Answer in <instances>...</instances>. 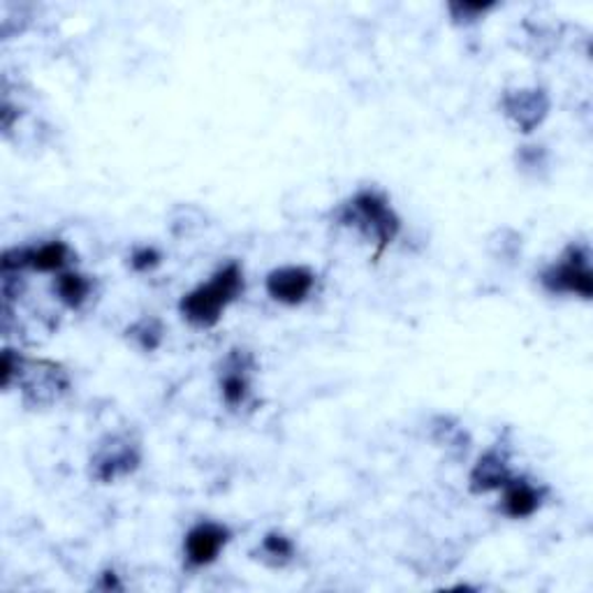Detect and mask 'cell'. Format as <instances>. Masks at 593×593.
<instances>
[{
	"label": "cell",
	"instance_id": "cell-1",
	"mask_svg": "<svg viewBox=\"0 0 593 593\" xmlns=\"http://www.w3.org/2000/svg\"><path fill=\"white\" fill-rule=\"evenodd\" d=\"M334 220L374 241L376 258L401 235V218L390 204V197L378 188H359L334 212Z\"/></svg>",
	"mask_w": 593,
	"mask_h": 593
},
{
	"label": "cell",
	"instance_id": "cell-2",
	"mask_svg": "<svg viewBox=\"0 0 593 593\" xmlns=\"http://www.w3.org/2000/svg\"><path fill=\"white\" fill-rule=\"evenodd\" d=\"M246 279L239 262H225L207 283H200L181 296L179 313L184 321L200 330H212L220 323L227 306H233L244 294Z\"/></svg>",
	"mask_w": 593,
	"mask_h": 593
},
{
	"label": "cell",
	"instance_id": "cell-3",
	"mask_svg": "<svg viewBox=\"0 0 593 593\" xmlns=\"http://www.w3.org/2000/svg\"><path fill=\"white\" fill-rule=\"evenodd\" d=\"M540 285L550 294L580 296V300L591 302L593 271L589 248L582 244L568 246L557 262L540 271Z\"/></svg>",
	"mask_w": 593,
	"mask_h": 593
},
{
	"label": "cell",
	"instance_id": "cell-4",
	"mask_svg": "<svg viewBox=\"0 0 593 593\" xmlns=\"http://www.w3.org/2000/svg\"><path fill=\"white\" fill-rule=\"evenodd\" d=\"M142 464V445L130 431L109 433L98 443L94 457H90V477L103 485H111L121 477L132 475Z\"/></svg>",
	"mask_w": 593,
	"mask_h": 593
},
{
	"label": "cell",
	"instance_id": "cell-5",
	"mask_svg": "<svg viewBox=\"0 0 593 593\" xmlns=\"http://www.w3.org/2000/svg\"><path fill=\"white\" fill-rule=\"evenodd\" d=\"M19 390L31 408H47L71 390V376L52 359H24L19 374Z\"/></svg>",
	"mask_w": 593,
	"mask_h": 593
},
{
	"label": "cell",
	"instance_id": "cell-6",
	"mask_svg": "<svg viewBox=\"0 0 593 593\" xmlns=\"http://www.w3.org/2000/svg\"><path fill=\"white\" fill-rule=\"evenodd\" d=\"M550 96L545 88L529 86V88H510L500 96V111L506 114L508 121L515 123L517 130L529 134L538 130L545 119L550 117Z\"/></svg>",
	"mask_w": 593,
	"mask_h": 593
},
{
	"label": "cell",
	"instance_id": "cell-7",
	"mask_svg": "<svg viewBox=\"0 0 593 593\" xmlns=\"http://www.w3.org/2000/svg\"><path fill=\"white\" fill-rule=\"evenodd\" d=\"M256 357L244 348H235L225 355L218 371V390L227 408H241L254 392Z\"/></svg>",
	"mask_w": 593,
	"mask_h": 593
},
{
	"label": "cell",
	"instance_id": "cell-8",
	"mask_svg": "<svg viewBox=\"0 0 593 593\" xmlns=\"http://www.w3.org/2000/svg\"><path fill=\"white\" fill-rule=\"evenodd\" d=\"M317 283L315 271L304 265H288L271 269L265 279V290L277 304L302 306L309 302Z\"/></svg>",
	"mask_w": 593,
	"mask_h": 593
},
{
	"label": "cell",
	"instance_id": "cell-9",
	"mask_svg": "<svg viewBox=\"0 0 593 593\" xmlns=\"http://www.w3.org/2000/svg\"><path fill=\"white\" fill-rule=\"evenodd\" d=\"M230 540L233 533L225 524L202 519L188 529L184 538V559L191 568H207L220 557Z\"/></svg>",
	"mask_w": 593,
	"mask_h": 593
},
{
	"label": "cell",
	"instance_id": "cell-10",
	"mask_svg": "<svg viewBox=\"0 0 593 593\" xmlns=\"http://www.w3.org/2000/svg\"><path fill=\"white\" fill-rule=\"evenodd\" d=\"M545 500V489L536 485L529 477L513 475L500 489V513L510 519H529L533 517Z\"/></svg>",
	"mask_w": 593,
	"mask_h": 593
},
{
	"label": "cell",
	"instance_id": "cell-11",
	"mask_svg": "<svg viewBox=\"0 0 593 593\" xmlns=\"http://www.w3.org/2000/svg\"><path fill=\"white\" fill-rule=\"evenodd\" d=\"M515 473L508 464V454L504 450H487L481 460L475 462L468 475V487L473 494H492L506 487Z\"/></svg>",
	"mask_w": 593,
	"mask_h": 593
},
{
	"label": "cell",
	"instance_id": "cell-12",
	"mask_svg": "<svg viewBox=\"0 0 593 593\" xmlns=\"http://www.w3.org/2000/svg\"><path fill=\"white\" fill-rule=\"evenodd\" d=\"M54 294L67 309H82L90 300V294H94V279L82 271L65 269L56 273Z\"/></svg>",
	"mask_w": 593,
	"mask_h": 593
},
{
	"label": "cell",
	"instance_id": "cell-13",
	"mask_svg": "<svg viewBox=\"0 0 593 593\" xmlns=\"http://www.w3.org/2000/svg\"><path fill=\"white\" fill-rule=\"evenodd\" d=\"M258 559L265 563V565H271V568H283L288 565L294 554H296V545L290 536L281 533V531H269L260 547H258Z\"/></svg>",
	"mask_w": 593,
	"mask_h": 593
},
{
	"label": "cell",
	"instance_id": "cell-14",
	"mask_svg": "<svg viewBox=\"0 0 593 593\" xmlns=\"http://www.w3.org/2000/svg\"><path fill=\"white\" fill-rule=\"evenodd\" d=\"M163 338H165V327L153 315H144L128 327V341H132V346H137L142 353H155L163 346Z\"/></svg>",
	"mask_w": 593,
	"mask_h": 593
},
{
	"label": "cell",
	"instance_id": "cell-15",
	"mask_svg": "<svg viewBox=\"0 0 593 593\" xmlns=\"http://www.w3.org/2000/svg\"><path fill=\"white\" fill-rule=\"evenodd\" d=\"M494 8L496 3H450L448 12L454 26H471L485 19Z\"/></svg>",
	"mask_w": 593,
	"mask_h": 593
},
{
	"label": "cell",
	"instance_id": "cell-16",
	"mask_svg": "<svg viewBox=\"0 0 593 593\" xmlns=\"http://www.w3.org/2000/svg\"><path fill=\"white\" fill-rule=\"evenodd\" d=\"M24 359H26L24 355H19L12 348L3 351V357H0V385H3V390H10V387L19 380Z\"/></svg>",
	"mask_w": 593,
	"mask_h": 593
},
{
	"label": "cell",
	"instance_id": "cell-17",
	"mask_svg": "<svg viewBox=\"0 0 593 593\" xmlns=\"http://www.w3.org/2000/svg\"><path fill=\"white\" fill-rule=\"evenodd\" d=\"M161 262H163V254L155 246H140L130 254V267L140 273L153 271L155 267H161Z\"/></svg>",
	"mask_w": 593,
	"mask_h": 593
},
{
	"label": "cell",
	"instance_id": "cell-18",
	"mask_svg": "<svg viewBox=\"0 0 593 593\" xmlns=\"http://www.w3.org/2000/svg\"><path fill=\"white\" fill-rule=\"evenodd\" d=\"M517 163L521 170H540L547 163V153L542 147H521L517 153Z\"/></svg>",
	"mask_w": 593,
	"mask_h": 593
},
{
	"label": "cell",
	"instance_id": "cell-19",
	"mask_svg": "<svg viewBox=\"0 0 593 593\" xmlns=\"http://www.w3.org/2000/svg\"><path fill=\"white\" fill-rule=\"evenodd\" d=\"M103 578H105L103 589H121V584H119V580H117V573H105Z\"/></svg>",
	"mask_w": 593,
	"mask_h": 593
}]
</instances>
